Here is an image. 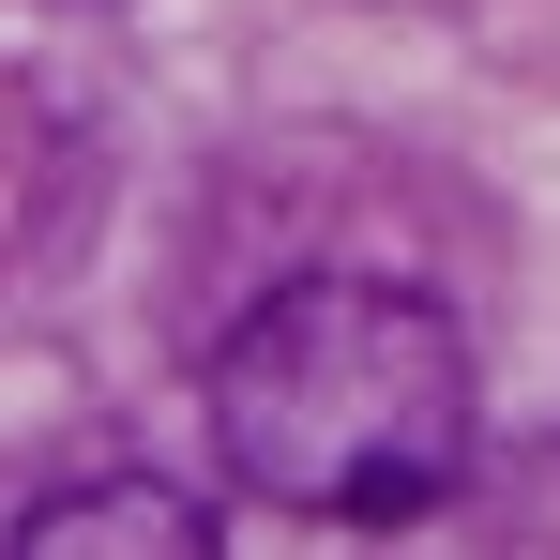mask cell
<instances>
[{"label":"cell","instance_id":"cell-1","mask_svg":"<svg viewBox=\"0 0 560 560\" xmlns=\"http://www.w3.org/2000/svg\"><path fill=\"white\" fill-rule=\"evenodd\" d=\"M212 469L303 530H409L485 469V378L440 288L409 273H288L258 288L212 364Z\"/></svg>","mask_w":560,"mask_h":560},{"label":"cell","instance_id":"cell-2","mask_svg":"<svg viewBox=\"0 0 560 560\" xmlns=\"http://www.w3.org/2000/svg\"><path fill=\"white\" fill-rule=\"evenodd\" d=\"M0 560H228L212 546V500L167 485V469H92V485H46Z\"/></svg>","mask_w":560,"mask_h":560}]
</instances>
